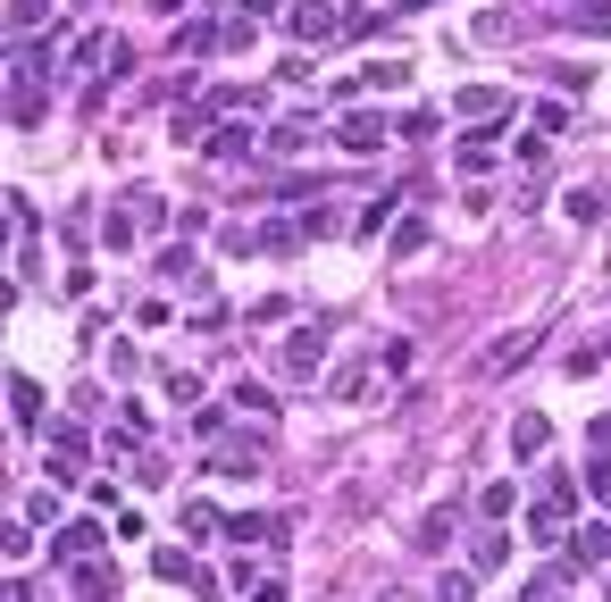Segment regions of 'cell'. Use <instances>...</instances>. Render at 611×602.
<instances>
[{
	"mask_svg": "<svg viewBox=\"0 0 611 602\" xmlns=\"http://www.w3.org/2000/svg\"><path fill=\"white\" fill-rule=\"evenodd\" d=\"M536 352V343L528 335H511V343H495V352H486V376H503V369H511V360H528Z\"/></svg>",
	"mask_w": 611,
	"mask_h": 602,
	"instance_id": "cell-27",
	"label": "cell"
},
{
	"mask_svg": "<svg viewBox=\"0 0 611 602\" xmlns=\"http://www.w3.org/2000/svg\"><path fill=\"white\" fill-rule=\"evenodd\" d=\"M201 51H227V25H176V59H201Z\"/></svg>",
	"mask_w": 611,
	"mask_h": 602,
	"instance_id": "cell-13",
	"label": "cell"
},
{
	"mask_svg": "<svg viewBox=\"0 0 611 602\" xmlns=\"http://www.w3.org/2000/svg\"><path fill=\"white\" fill-rule=\"evenodd\" d=\"M244 602H286V585H277V578H260V585H251Z\"/></svg>",
	"mask_w": 611,
	"mask_h": 602,
	"instance_id": "cell-32",
	"label": "cell"
},
{
	"mask_svg": "<svg viewBox=\"0 0 611 602\" xmlns=\"http://www.w3.org/2000/svg\"><path fill=\"white\" fill-rule=\"evenodd\" d=\"M503 110H511V93H503V84H460V93H453V117H478V126H495Z\"/></svg>",
	"mask_w": 611,
	"mask_h": 602,
	"instance_id": "cell-7",
	"label": "cell"
},
{
	"mask_svg": "<svg viewBox=\"0 0 611 602\" xmlns=\"http://www.w3.org/2000/svg\"><path fill=\"white\" fill-rule=\"evenodd\" d=\"M235 402H244L251 418H277V394H268V385H251V376H244V385H235Z\"/></svg>",
	"mask_w": 611,
	"mask_h": 602,
	"instance_id": "cell-26",
	"label": "cell"
},
{
	"mask_svg": "<svg viewBox=\"0 0 611 602\" xmlns=\"http://www.w3.org/2000/svg\"><path fill=\"white\" fill-rule=\"evenodd\" d=\"M361 385H369V369H361V360H352V369H335V385H327V394H335V402H352V394H361Z\"/></svg>",
	"mask_w": 611,
	"mask_h": 602,
	"instance_id": "cell-30",
	"label": "cell"
},
{
	"mask_svg": "<svg viewBox=\"0 0 611 602\" xmlns=\"http://www.w3.org/2000/svg\"><path fill=\"white\" fill-rule=\"evenodd\" d=\"M361 84H369V93H402V84H411V68H402V59H377Z\"/></svg>",
	"mask_w": 611,
	"mask_h": 602,
	"instance_id": "cell-20",
	"label": "cell"
},
{
	"mask_svg": "<svg viewBox=\"0 0 611 602\" xmlns=\"http://www.w3.org/2000/svg\"><path fill=\"white\" fill-rule=\"evenodd\" d=\"M587 494L603 502V519H611V460H587Z\"/></svg>",
	"mask_w": 611,
	"mask_h": 602,
	"instance_id": "cell-29",
	"label": "cell"
},
{
	"mask_svg": "<svg viewBox=\"0 0 611 602\" xmlns=\"http://www.w3.org/2000/svg\"><path fill=\"white\" fill-rule=\"evenodd\" d=\"M235 544H286V519L277 510H244V519H227Z\"/></svg>",
	"mask_w": 611,
	"mask_h": 602,
	"instance_id": "cell-9",
	"label": "cell"
},
{
	"mask_svg": "<svg viewBox=\"0 0 611 602\" xmlns=\"http://www.w3.org/2000/svg\"><path fill=\"white\" fill-rule=\"evenodd\" d=\"M101 544H110V536H101V519H68V527H59V536H51V561L84 569V561H93Z\"/></svg>",
	"mask_w": 611,
	"mask_h": 602,
	"instance_id": "cell-2",
	"label": "cell"
},
{
	"mask_svg": "<svg viewBox=\"0 0 611 602\" xmlns=\"http://www.w3.org/2000/svg\"><path fill=\"white\" fill-rule=\"evenodd\" d=\"M9 418L18 427H42V385L34 376H9Z\"/></svg>",
	"mask_w": 611,
	"mask_h": 602,
	"instance_id": "cell-11",
	"label": "cell"
},
{
	"mask_svg": "<svg viewBox=\"0 0 611 602\" xmlns=\"http://www.w3.org/2000/svg\"><path fill=\"white\" fill-rule=\"evenodd\" d=\"M159 268H168V277H176V284H193V293H201V260H193V251H185V243H176V251H168V260H159Z\"/></svg>",
	"mask_w": 611,
	"mask_h": 602,
	"instance_id": "cell-25",
	"label": "cell"
},
{
	"mask_svg": "<svg viewBox=\"0 0 611 602\" xmlns=\"http://www.w3.org/2000/svg\"><path fill=\"white\" fill-rule=\"evenodd\" d=\"M51 477H59V486H76V477H84V427H76V418H59V427H51Z\"/></svg>",
	"mask_w": 611,
	"mask_h": 602,
	"instance_id": "cell-3",
	"label": "cell"
},
{
	"mask_svg": "<svg viewBox=\"0 0 611 602\" xmlns=\"http://www.w3.org/2000/svg\"><path fill=\"white\" fill-rule=\"evenodd\" d=\"M545 444H553V418H545V411H519L511 418V460H545Z\"/></svg>",
	"mask_w": 611,
	"mask_h": 602,
	"instance_id": "cell-8",
	"label": "cell"
},
{
	"mask_svg": "<svg viewBox=\"0 0 611 602\" xmlns=\"http://www.w3.org/2000/svg\"><path fill=\"white\" fill-rule=\"evenodd\" d=\"M42 18H51V0H9V34H18V42L34 34Z\"/></svg>",
	"mask_w": 611,
	"mask_h": 602,
	"instance_id": "cell-19",
	"label": "cell"
},
{
	"mask_svg": "<svg viewBox=\"0 0 611 602\" xmlns=\"http://www.w3.org/2000/svg\"><path fill=\"white\" fill-rule=\"evenodd\" d=\"M519 602H570V585H561V578H536V585H528Z\"/></svg>",
	"mask_w": 611,
	"mask_h": 602,
	"instance_id": "cell-31",
	"label": "cell"
},
{
	"mask_svg": "<svg viewBox=\"0 0 611 602\" xmlns=\"http://www.w3.org/2000/svg\"><path fill=\"white\" fill-rule=\"evenodd\" d=\"M561 209H570L578 226H594V218L611 209V193H603V185H570V193H561Z\"/></svg>",
	"mask_w": 611,
	"mask_h": 602,
	"instance_id": "cell-12",
	"label": "cell"
},
{
	"mask_svg": "<svg viewBox=\"0 0 611 602\" xmlns=\"http://www.w3.org/2000/svg\"><path fill=\"white\" fill-rule=\"evenodd\" d=\"M511 502H519V486H511V477H495V486L478 494V510H486V519H511Z\"/></svg>",
	"mask_w": 611,
	"mask_h": 602,
	"instance_id": "cell-23",
	"label": "cell"
},
{
	"mask_svg": "<svg viewBox=\"0 0 611 602\" xmlns=\"http://www.w3.org/2000/svg\"><path fill=\"white\" fill-rule=\"evenodd\" d=\"M251 143H260L251 126H218V134H210V150H218V159H251Z\"/></svg>",
	"mask_w": 611,
	"mask_h": 602,
	"instance_id": "cell-18",
	"label": "cell"
},
{
	"mask_svg": "<svg viewBox=\"0 0 611 602\" xmlns=\"http://www.w3.org/2000/svg\"><path fill=\"white\" fill-rule=\"evenodd\" d=\"M570 561L578 569H611V519H578L570 527Z\"/></svg>",
	"mask_w": 611,
	"mask_h": 602,
	"instance_id": "cell-4",
	"label": "cell"
},
{
	"mask_svg": "<svg viewBox=\"0 0 611 602\" xmlns=\"http://www.w3.org/2000/svg\"><path fill=\"white\" fill-rule=\"evenodd\" d=\"M134 235H143L134 209H110V218H101V243H110V251H134Z\"/></svg>",
	"mask_w": 611,
	"mask_h": 602,
	"instance_id": "cell-16",
	"label": "cell"
},
{
	"mask_svg": "<svg viewBox=\"0 0 611 602\" xmlns=\"http://www.w3.org/2000/svg\"><path fill=\"white\" fill-rule=\"evenodd\" d=\"M310 143H319V126H310V117H286V126L268 134V150H310Z\"/></svg>",
	"mask_w": 611,
	"mask_h": 602,
	"instance_id": "cell-17",
	"label": "cell"
},
{
	"mask_svg": "<svg viewBox=\"0 0 611 602\" xmlns=\"http://www.w3.org/2000/svg\"><path fill=\"white\" fill-rule=\"evenodd\" d=\"M385 134H394V126H385L377 110H352V117H344V134H335V143H344V150H385Z\"/></svg>",
	"mask_w": 611,
	"mask_h": 602,
	"instance_id": "cell-10",
	"label": "cell"
},
{
	"mask_svg": "<svg viewBox=\"0 0 611 602\" xmlns=\"http://www.w3.org/2000/svg\"><path fill=\"white\" fill-rule=\"evenodd\" d=\"M420 544H427V552H444V544H453V510H427V527H420Z\"/></svg>",
	"mask_w": 611,
	"mask_h": 602,
	"instance_id": "cell-28",
	"label": "cell"
},
{
	"mask_svg": "<svg viewBox=\"0 0 611 602\" xmlns=\"http://www.w3.org/2000/svg\"><path fill=\"white\" fill-rule=\"evenodd\" d=\"M469 578H478V569H444V578H436V602H478V585H469Z\"/></svg>",
	"mask_w": 611,
	"mask_h": 602,
	"instance_id": "cell-21",
	"label": "cell"
},
{
	"mask_svg": "<svg viewBox=\"0 0 611 602\" xmlns=\"http://www.w3.org/2000/svg\"><path fill=\"white\" fill-rule=\"evenodd\" d=\"M561 18H570L578 34H611V0H570V9H561Z\"/></svg>",
	"mask_w": 611,
	"mask_h": 602,
	"instance_id": "cell-15",
	"label": "cell"
},
{
	"mask_svg": "<svg viewBox=\"0 0 611 602\" xmlns=\"http://www.w3.org/2000/svg\"><path fill=\"white\" fill-rule=\"evenodd\" d=\"M76 594H84V602H110V594H117V569H110V561H84V569H76Z\"/></svg>",
	"mask_w": 611,
	"mask_h": 602,
	"instance_id": "cell-14",
	"label": "cell"
},
{
	"mask_svg": "<svg viewBox=\"0 0 611 602\" xmlns=\"http://www.w3.org/2000/svg\"><path fill=\"white\" fill-rule=\"evenodd\" d=\"M277 369H286V376H319V369H327V335H319V326H302V335H286V352H277Z\"/></svg>",
	"mask_w": 611,
	"mask_h": 602,
	"instance_id": "cell-5",
	"label": "cell"
},
{
	"mask_svg": "<svg viewBox=\"0 0 611 602\" xmlns=\"http://www.w3.org/2000/svg\"><path fill=\"white\" fill-rule=\"evenodd\" d=\"M503 561H511V544H503V536H478V544H469V569H478V578H486V569H503Z\"/></svg>",
	"mask_w": 611,
	"mask_h": 602,
	"instance_id": "cell-24",
	"label": "cell"
},
{
	"mask_svg": "<svg viewBox=\"0 0 611 602\" xmlns=\"http://www.w3.org/2000/svg\"><path fill=\"white\" fill-rule=\"evenodd\" d=\"M385 251H394V260H411V251H427V218H402V226H394V243H385Z\"/></svg>",
	"mask_w": 611,
	"mask_h": 602,
	"instance_id": "cell-22",
	"label": "cell"
},
{
	"mask_svg": "<svg viewBox=\"0 0 611 602\" xmlns=\"http://www.w3.org/2000/svg\"><path fill=\"white\" fill-rule=\"evenodd\" d=\"M286 25H293V42H335V34H344V9H327V0H302Z\"/></svg>",
	"mask_w": 611,
	"mask_h": 602,
	"instance_id": "cell-6",
	"label": "cell"
},
{
	"mask_svg": "<svg viewBox=\"0 0 611 602\" xmlns=\"http://www.w3.org/2000/svg\"><path fill=\"white\" fill-rule=\"evenodd\" d=\"M570 510H578V477H570V469H553V477H545V494L528 502V536H536V544L570 536Z\"/></svg>",
	"mask_w": 611,
	"mask_h": 602,
	"instance_id": "cell-1",
	"label": "cell"
}]
</instances>
